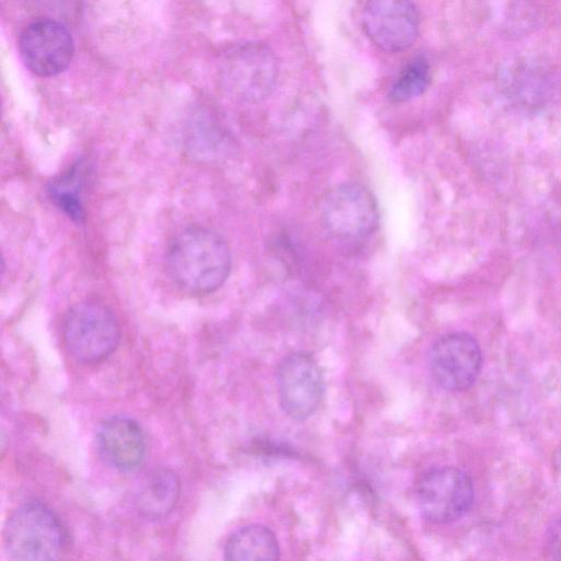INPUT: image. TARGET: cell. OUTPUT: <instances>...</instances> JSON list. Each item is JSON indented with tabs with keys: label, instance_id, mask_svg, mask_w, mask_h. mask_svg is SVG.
Instances as JSON below:
<instances>
[{
	"label": "cell",
	"instance_id": "obj_1",
	"mask_svg": "<svg viewBox=\"0 0 561 561\" xmlns=\"http://www.w3.org/2000/svg\"><path fill=\"white\" fill-rule=\"evenodd\" d=\"M167 266L171 278L183 291L209 294L218 289L230 273V250L215 230L192 226L171 241Z\"/></svg>",
	"mask_w": 561,
	"mask_h": 561
},
{
	"label": "cell",
	"instance_id": "obj_2",
	"mask_svg": "<svg viewBox=\"0 0 561 561\" xmlns=\"http://www.w3.org/2000/svg\"><path fill=\"white\" fill-rule=\"evenodd\" d=\"M3 540L14 561H58L68 546L61 522L39 502L25 503L12 512Z\"/></svg>",
	"mask_w": 561,
	"mask_h": 561
},
{
	"label": "cell",
	"instance_id": "obj_3",
	"mask_svg": "<svg viewBox=\"0 0 561 561\" xmlns=\"http://www.w3.org/2000/svg\"><path fill=\"white\" fill-rule=\"evenodd\" d=\"M217 75L220 88L231 99L256 103L272 93L277 79V62L266 45L247 42L222 54Z\"/></svg>",
	"mask_w": 561,
	"mask_h": 561
},
{
	"label": "cell",
	"instance_id": "obj_4",
	"mask_svg": "<svg viewBox=\"0 0 561 561\" xmlns=\"http://www.w3.org/2000/svg\"><path fill=\"white\" fill-rule=\"evenodd\" d=\"M62 335L67 350L76 359L93 364L115 351L121 329L115 314L106 306L81 301L66 313Z\"/></svg>",
	"mask_w": 561,
	"mask_h": 561
},
{
	"label": "cell",
	"instance_id": "obj_5",
	"mask_svg": "<svg viewBox=\"0 0 561 561\" xmlns=\"http://www.w3.org/2000/svg\"><path fill=\"white\" fill-rule=\"evenodd\" d=\"M321 220L330 236L343 242L369 237L378 227L379 210L368 188L357 183L341 184L327 193Z\"/></svg>",
	"mask_w": 561,
	"mask_h": 561
},
{
	"label": "cell",
	"instance_id": "obj_6",
	"mask_svg": "<svg viewBox=\"0 0 561 561\" xmlns=\"http://www.w3.org/2000/svg\"><path fill=\"white\" fill-rule=\"evenodd\" d=\"M415 494L419 511L426 520L447 524L469 511L474 491L465 471L455 467H438L420 478Z\"/></svg>",
	"mask_w": 561,
	"mask_h": 561
},
{
	"label": "cell",
	"instance_id": "obj_7",
	"mask_svg": "<svg viewBox=\"0 0 561 561\" xmlns=\"http://www.w3.org/2000/svg\"><path fill=\"white\" fill-rule=\"evenodd\" d=\"M276 379L286 415L302 421L316 412L324 393V378L313 356L305 352L288 354L277 367Z\"/></svg>",
	"mask_w": 561,
	"mask_h": 561
},
{
	"label": "cell",
	"instance_id": "obj_8",
	"mask_svg": "<svg viewBox=\"0 0 561 561\" xmlns=\"http://www.w3.org/2000/svg\"><path fill=\"white\" fill-rule=\"evenodd\" d=\"M18 46L26 68L39 77L62 72L75 54L69 30L59 21L49 18L30 22L22 30Z\"/></svg>",
	"mask_w": 561,
	"mask_h": 561
},
{
	"label": "cell",
	"instance_id": "obj_9",
	"mask_svg": "<svg viewBox=\"0 0 561 561\" xmlns=\"http://www.w3.org/2000/svg\"><path fill=\"white\" fill-rule=\"evenodd\" d=\"M428 367L433 379L443 389L462 391L477 380L482 367V353L470 334L447 333L432 345Z\"/></svg>",
	"mask_w": 561,
	"mask_h": 561
},
{
	"label": "cell",
	"instance_id": "obj_10",
	"mask_svg": "<svg viewBox=\"0 0 561 561\" xmlns=\"http://www.w3.org/2000/svg\"><path fill=\"white\" fill-rule=\"evenodd\" d=\"M363 28L369 39L389 53L410 47L419 32V12L403 0H374L362 12Z\"/></svg>",
	"mask_w": 561,
	"mask_h": 561
},
{
	"label": "cell",
	"instance_id": "obj_11",
	"mask_svg": "<svg viewBox=\"0 0 561 561\" xmlns=\"http://www.w3.org/2000/svg\"><path fill=\"white\" fill-rule=\"evenodd\" d=\"M96 442L104 460L122 471L137 469L146 457L145 434L129 417L116 416L103 422Z\"/></svg>",
	"mask_w": 561,
	"mask_h": 561
},
{
	"label": "cell",
	"instance_id": "obj_12",
	"mask_svg": "<svg viewBox=\"0 0 561 561\" xmlns=\"http://www.w3.org/2000/svg\"><path fill=\"white\" fill-rule=\"evenodd\" d=\"M225 561H278L279 547L274 533L262 525H248L227 540Z\"/></svg>",
	"mask_w": 561,
	"mask_h": 561
},
{
	"label": "cell",
	"instance_id": "obj_13",
	"mask_svg": "<svg viewBox=\"0 0 561 561\" xmlns=\"http://www.w3.org/2000/svg\"><path fill=\"white\" fill-rule=\"evenodd\" d=\"M180 491V481L173 471L156 470L139 486L136 496L137 508L148 518L164 517L176 505Z\"/></svg>",
	"mask_w": 561,
	"mask_h": 561
},
{
	"label": "cell",
	"instance_id": "obj_14",
	"mask_svg": "<svg viewBox=\"0 0 561 561\" xmlns=\"http://www.w3.org/2000/svg\"><path fill=\"white\" fill-rule=\"evenodd\" d=\"M78 165L56 179L48 188L53 203L73 221L84 220L85 213L79 193Z\"/></svg>",
	"mask_w": 561,
	"mask_h": 561
},
{
	"label": "cell",
	"instance_id": "obj_15",
	"mask_svg": "<svg viewBox=\"0 0 561 561\" xmlns=\"http://www.w3.org/2000/svg\"><path fill=\"white\" fill-rule=\"evenodd\" d=\"M430 65L424 57H415L400 72L390 88L389 99L405 102L421 95L428 85Z\"/></svg>",
	"mask_w": 561,
	"mask_h": 561
},
{
	"label": "cell",
	"instance_id": "obj_16",
	"mask_svg": "<svg viewBox=\"0 0 561 561\" xmlns=\"http://www.w3.org/2000/svg\"><path fill=\"white\" fill-rule=\"evenodd\" d=\"M546 548L552 561H561V516L548 528Z\"/></svg>",
	"mask_w": 561,
	"mask_h": 561
},
{
	"label": "cell",
	"instance_id": "obj_17",
	"mask_svg": "<svg viewBox=\"0 0 561 561\" xmlns=\"http://www.w3.org/2000/svg\"><path fill=\"white\" fill-rule=\"evenodd\" d=\"M554 460L556 465L561 469V447L557 451Z\"/></svg>",
	"mask_w": 561,
	"mask_h": 561
}]
</instances>
